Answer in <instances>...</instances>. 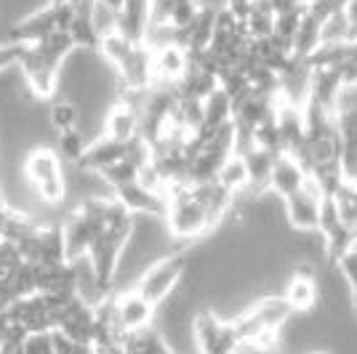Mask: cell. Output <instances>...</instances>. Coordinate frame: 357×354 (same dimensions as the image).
<instances>
[{
  "label": "cell",
  "mask_w": 357,
  "mask_h": 354,
  "mask_svg": "<svg viewBox=\"0 0 357 354\" xmlns=\"http://www.w3.org/2000/svg\"><path fill=\"white\" fill-rule=\"evenodd\" d=\"M232 123V96L227 91L216 88L208 99L203 102V125H227Z\"/></svg>",
  "instance_id": "cell-16"
},
{
  "label": "cell",
  "mask_w": 357,
  "mask_h": 354,
  "mask_svg": "<svg viewBox=\"0 0 357 354\" xmlns=\"http://www.w3.org/2000/svg\"><path fill=\"white\" fill-rule=\"evenodd\" d=\"M216 181L222 184L224 190H229L235 197L251 192L248 171H245V162H243V157H240L238 152H232V155L222 162V168H219V174H216Z\"/></svg>",
  "instance_id": "cell-15"
},
{
  "label": "cell",
  "mask_w": 357,
  "mask_h": 354,
  "mask_svg": "<svg viewBox=\"0 0 357 354\" xmlns=\"http://www.w3.org/2000/svg\"><path fill=\"white\" fill-rule=\"evenodd\" d=\"M22 54H24V45L11 43V40H0V75L19 67Z\"/></svg>",
  "instance_id": "cell-18"
},
{
  "label": "cell",
  "mask_w": 357,
  "mask_h": 354,
  "mask_svg": "<svg viewBox=\"0 0 357 354\" xmlns=\"http://www.w3.org/2000/svg\"><path fill=\"white\" fill-rule=\"evenodd\" d=\"M307 181H310V174L301 168V162L294 160L291 155H278L272 162L267 192H272L280 200H288L291 194L301 192L307 187Z\"/></svg>",
  "instance_id": "cell-8"
},
{
  "label": "cell",
  "mask_w": 357,
  "mask_h": 354,
  "mask_svg": "<svg viewBox=\"0 0 357 354\" xmlns=\"http://www.w3.org/2000/svg\"><path fill=\"white\" fill-rule=\"evenodd\" d=\"M336 109H357V80L342 88L339 102H336Z\"/></svg>",
  "instance_id": "cell-20"
},
{
  "label": "cell",
  "mask_w": 357,
  "mask_h": 354,
  "mask_svg": "<svg viewBox=\"0 0 357 354\" xmlns=\"http://www.w3.org/2000/svg\"><path fill=\"white\" fill-rule=\"evenodd\" d=\"M128 144H131V141H128ZM128 144L112 141V139H107V136H93L89 141V149H86L83 160L77 162V168H86V171L99 174V171H105L107 165L123 160V157L128 155Z\"/></svg>",
  "instance_id": "cell-11"
},
{
  "label": "cell",
  "mask_w": 357,
  "mask_h": 354,
  "mask_svg": "<svg viewBox=\"0 0 357 354\" xmlns=\"http://www.w3.org/2000/svg\"><path fill=\"white\" fill-rule=\"evenodd\" d=\"M8 320L19 325L24 333H51L54 330V311L43 293H32L27 298H16L6 309Z\"/></svg>",
  "instance_id": "cell-6"
},
{
  "label": "cell",
  "mask_w": 357,
  "mask_h": 354,
  "mask_svg": "<svg viewBox=\"0 0 357 354\" xmlns=\"http://www.w3.org/2000/svg\"><path fill=\"white\" fill-rule=\"evenodd\" d=\"M240 157L245 162L248 171V181H251V194L267 192L269 187V174H272V162L278 155H272L261 147H248L245 152H240Z\"/></svg>",
  "instance_id": "cell-12"
},
{
  "label": "cell",
  "mask_w": 357,
  "mask_h": 354,
  "mask_svg": "<svg viewBox=\"0 0 357 354\" xmlns=\"http://www.w3.org/2000/svg\"><path fill=\"white\" fill-rule=\"evenodd\" d=\"M22 181L40 208H61L67 203V168L51 144H38L22 155Z\"/></svg>",
  "instance_id": "cell-1"
},
{
  "label": "cell",
  "mask_w": 357,
  "mask_h": 354,
  "mask_svg": "<svg viewBox=\"0 0 357 354\" xmlns=\"http://www.w3.org/2000/svg\"><path fill=\"white\" fill-rule=\"evenodd\" d=\"M89 133L83 128H70V131H61L51 136V149L59 155V160L64 165H77L83 160L86 149H89Z\"/></svg>",
  "instance_id": "cell-13"
},
{
  "label": "cell",
  "mask_w": 357,
  "mask_h": 354,
  "mask_svg": "<svg viewBox=\"0 0 357 354\" xmlns=\"http://www.w3.org/2000/svg\"><path fill=\"white\" fill-rule=\"evenodd\" d=\"M96 3H102V6H107V8H112L115 14H118V8L123 6V0H96Z\"/></svg>",
  "instance_id": "cell-22"
},
{
  "label": "cell",
  "mask_w": 357,
  "mask_h": 354,
  "mask_svg": "<svg viewBox=\"0 0 357 354\" xmlns=\"http://www.w3.org/2000/svg\"><path fill=\"white\" fill-rule=\"evenodd\" d=\"M307 354H339L336 349H314V352H307Z\"/></svg>",
  "instance_id": "cell-23"
},
{
  "label": "cell",
  "mask_w": 357,
  "mask_h": 354,
  "mask_svg": "<svg viewBox=\"0 0 357 354\" xmlns=\"http://www.w3.org/2000/svg\"><path fill=\"white\" fill-rule=\"evenodd\" d=\"M45 120H48L51 136L61 131H70V128H80V107H77L73 99L56 93V96L48 102V107H45Z\"/></svg>",
  "instance_id": "cell-14"
},
{
  "label": "cell",
  "mask_w": 357,
  "mask_h": 354,
  "mask_svg": "<svg viewBox=\"0 0 357 354\" xmlns=\"http://www.w3.org/2000/svg\"><path fill=\"white\" fill-rule=\"evenodd\" d=\"M187 264H190V245H187V248H178V251L165 253L158 261H152V264L136 277V282L131 288H134L139 295H144L149 304L160 307L165 298H171L174 291L181 285L184 275H187Z\"/></svg>",
  "instance_id": "cell-2"
},
{
  "label": "cell",
  "mask_w": 357,
  "mask_h": 354,
  "mask_svg": "<svg viewBox=\"0 0 357 354\" xmlns=\"http://www.w3.org/2000/svg\"><path fill=\"white\" fill-rule=\"evenodd\" d=\"M139 162H134L128 155L123 157V160L112 162V165H107L105 171H99V176L105 178V184L109 187V190H118V187H123V184H131V181H136V176H139Z\"/></svg>",
  "instance_id": "cell-17"
},
{
  "label": "cell",
  "mask_w": 357,
  "mask_h": 354,
  "mask_svg": "<svg viewBox=\"0 0 357 354\" xmlns=\"http://www.w3.org/2000/svg\"><path fill=\"white\" fill-rule=\"evenodd\" d=\"M152 51V86L155 88H176L190 67V54L176 43H165Z\"/></svg>",
  "instance_id": "cell-5"
},
{
  "label": "cell",
  "mask_w": 357,
  "mask_h": 354,
  "mask_svg": "<svg viewBox=\"0 0 357 354\" xmlns=\"http://www.w3.org/2000/svg\"><path fill=\"white\" fill-rule=\"evenodd\" d=\"M152 24V0H123L118 8V32L131 43H144Z\"/></svg>",
  "instance_id": "cell-9"
},
{
  "label": "cell",
  "mask_w": 357,
  "mask_h": 354,
  "mask_svg": "<svg viewBox=\"0 0 357 354\" xmlns=\"http://www.w3.org/2000/svg\"><path fill=\"white\" fill-rule=\"evenodd\" d=\"M139 133H142V118H139L136 104L126 96H118L102 118L99 136H107V139L120 141V144H128V141L139 139Z\"/></svg>",
  "instance_id": "cell-4"
},
{
  "label": "cell",
  "mask_w": 357,
  "mask_h": 354,
  "mask_svg": "<svg viewBox=\"0 0 357 354\" xmlns=\"http://www.w3.org/2000/svg\"><path fill=\"white\" fill-rule=\"evenodd\" d=\"M240 22H243V30L251 40H267L275 32V19L278 11L272 8L269 0H248L245 8L240 11Z\"/></svg>",
  "instance_id": "cell-10"
},
{
  "label": "cell",
  "mask_w": 357,
  "mask_h": 354,
  "mask_svg": "<svg viewBox=\"0 0 357 354\" xmlns=\"http://www.w3.org/2000/svg\"><path fill=\"white\" fill-rule=\"evenodd\" d=\"M112 304H115V314H118V323L126 333H134V330H144L149 325H155V314L158 307L149 304L144 295H139L134 288H126L112 293Z\"/></svg>",
  "instance_id": "cell-7"
},
{
  "label": "cell",
  "mask_w": 357,
  "mask_h": 354,
  "mask_svg": "<svg viewBox=\"0 0 357 354\" xmlns=\"http://www.w3.org/2000/svg\"><path fill=\"white\" fill-rule=\"evenodd\" d=\"M22 354H54L51 333H30V336L24 339Z\"/></svg>",
  "instance_id": "cell-19"
},
{
  "label": "cell",
  "mask_w": 357,
  "mask_h": 354,
  "mask_svg": "<svg viewBox=\"0 0 357 354\" xmlns=\"http://www.w3.org/2000/svg\"><path fill=\"white\" fill-rule=\"evenodd\" d=\"M352 301H355V314H357V295H355V298H352Z\"/></svg>",
  "instance_id": "cell-24"
},
{
  "label": "cell",
  "mask_w": 357,
  "mask_h": 354,
  "mask_svg": "<svg viewBox=\"0 0 357 354\" xmlns=\"http://www.w3.org/2000/svg\"><path fill=\"white\" fill-rule=\"evenodd\" d=\"M326 194L314 184L312 178L307 181V187L301 192L291 194L288 200H283V222L291 232H317L320 224V208H323Z\"/></svg>",
  "instance_id": "cell-3"
},
{
  "label": "cell",
  "mask_w": 357,
  "mask_h": 354,
  "mask_svg": "<svg viewBox=\"0 0 357 354\" xmlns=\"http://www.w3.org/2000/svg\"><path fill=\"white\" fill-rule=\"evenodd\" d=\"M344 16L349 22V30H352V40H357V0H349L344 6Z\"/></svg>",
  "instance_id": "cell-21"
}]
</instances>
